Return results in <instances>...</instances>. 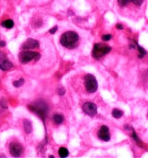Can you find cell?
<instances>
[{"mask_svg": "<svg viewBox=\"0 0 148 158\" xmlns=\"http://www.w3.org/2000/svg\"><path fill=\"white\" fill-rule=\"evenodd\" d=\"M79 41L78 34L75 31H69L64 33L61 36L60 43L63 47L72 49L78 46Z\"/></svg>", "mask_w": 148, "mask_h": 158, "instance_id": "cell-1", "label": "cell"}, {"mask_svg": "<svg viewBox=\"0 0 148 158\" xmlns=\"http://www.w3.org/2000/svg\"><path fill=\"white\" fill-rule=\"evenodd\" d=\"M29 109L31 111L38 114L43 120L46 116L48 110L47 105L44 101H38L33 105H29Z\"/></svg>", "mask_w": 148, "mask_h": 158, "instance_id": "cell-2", "label": "cell"}, {"mask_svg": "<svg viewBox=\"0 0 148 158\" xmlns=\"http://www.w3.org/2000/svg\"><path fill=\"white\" fill-rule=\"evenodd\" d=\"M111 47L103 43L95 44L93 50V56L96 59H99L111 51Z\"/></svg>", "mask_w": 148, "mask_h": 158, "instance_id": "cell-3", "label": "cell"}, {"mask_svg": "<svg viewBox=\"0 0 148 158\" xmlns=\"http://www.w3.org/2000/svg\"><path fill=\"white\" fill-rule=\"evenodd\" d=\"M117 5L120 8L139 9L143 5V0H117Z\"/></svg>", "mask_w": 148, "mask_h": 158, "instance_id": "cell-4", "label": "cell"}, {"mask_svg": "<svg viewBox=\"0 0 148 158\" xmlns=\"http://www.w3.org/2000/svg\"><path fill=\"white\" fill-rule=\"evenodd\" d=\"M20 62L23 64H26L31 60L38 61L40 58V54L36 52L26 51L20 53L18 56Z\"/></svg>", "mask_w": 148, "mask_h": 158, "instance_id": "cell-5", "label": "cell"}, {"mask_svg": "<svg viewBox=\"0 0 148 158\" xmlns=\"http://www.w3.org/2000/svg\"><path fill=\"white\" fill-rule=\"evenodd\" d=\"M86 90L89 93H94L97 90L98 83L94 76L87 74L84 78Z\"/></svg>", "mask_w": 148, "mask_h": 158, "instance_id": "cell-6", "label": "cell"}, {"mask_svg": "<svg viewBox=\"0 0 148 158\" xmlns=\"http://www.w3.org/2000/svg\"><path fill=\"white\" fill-rule=\"evenodd\" d=\"M13 67V63L9 60L4 53L0 52V69L2 71H8Z\"/></svg>", "mask_w": 148, "mask_h": 158, "instance_id": "cell-7", "label": "cell"}, {"mask_svg": "<svg viewBox=\"0 0 148 158\" xmlns=\"http://www.w3.org/2000/svg\"><path fill=\"white\" fill-rule=\"evenodd\" d=\"M82 110L86 114L93 117L97 113V106L91 102H87L84 104L82 106Z\"/></svg>", "mask_w": 148, "mask_h": 158, "instance_id": "cell-8", "label": "cell"}, {"mask_svg": "<svg viewBox=\"0 0 148 158\" xmlns=\"http://www.w3.org/2000/svg\"><path fill=\"white\" fill-rule=\"evenodd\" d=\"M22 146L18 143H11L10 145V153L14 157H19L23 153Z\"/></svg>", "mask_w": 148, "mask_h": 158, "instance_id": "cell-9", "label": "cell"}, {"mask_svg": "<svg viewBox=\"0 0 148 158\" xmlns=\"http://www.w3.org/2000/svg\"><path fill=\"white\" fill-rule=\"evenodd\" d=\"M98 136L100 139L104 142H109L110 140L109 128L106 126H102L98 132Z\"/></svg>", "mask_w": 148, "mask_h": 158, "instance_id": "cell-10", "label": "cell"}, {"mask_svg": "<svg viewBox=\"0 0 148 158\" xmlns=\"http://www.w3.org/2000/svg\"><path fill=\"white\" fill-rule=\"evenodd\" d=\"M39 47V43L36 40L33 38H28L22 45V49L24 50H29L38 48Z\"/></svg>", "mask_w": 148, "mask_h": 158, "instance_id": "cell-11", "label": "cell"}, {"mask_svg": "<svg viewBox=\"0 0 148 158\" xmlns=\"http://www.w3.org/2000/svg\"><path fill=\"white\" fill-rule=\"evenodd\" d=\"M14 22L11 20V19H8V20H6L4 21H3L2 23H1V26L6 28V29H12L14 26Z\"/></svg>", "mask_w": 148, "mask_h": 158, "instance_id": "cell-12", "label": "cell"}, {"mask_svg": "<svg viewBox=\"0 0 148 158\" xmlns=\"http://www.w3.org/2000/svg\"><path fill=\"white\" fill-rule=\"evenodd\" d=\"M24 128V130L27 133H31L32 130V125L30 121L28 120H24L23 121Z\"/></svg>", "mask_w": 148, "mask_h": 158, "instance_id": "cell-13", "label": "cell"}, {"mask_svg": "<svg viewBox=\"0 0 148 158\" xmlns=\"http://www.w3.org/2000/svg\"><path fill=\"white\" fill-rule=\"evenodd\" d=\"M59 155L60 157L62 158H66L69 155V151L65 148L62 147L59 150Z\"/></svg>", "mask_w": 148, "mask_h": 158, "instance_id": "cell-14", "label": "cell"}, {"mask_svg": "<svg viewBox=\"0 0 148 158\" xmlns=\"http://www.w3.org/2000/svg\"><path fill=\"white\" fill-rule=\"evenodd\" d=\"M54 121L56 124H60L63 121V117L61 114H55L53 117Z\"/></svg>", "mask_w": 148, "mask_h": 158, "instance_id": "cell-15", "label": "cell"}, {"mask_svg": "<svg viewBox=\"0 0 148 158\" xmlns=\"http://www.w3.org/2000/svg\"><path fill=\"white\" fill-rule=\"evenodd\" d=\"M123 115V112L117 108H114L112 111V115L116 119H119L122 117Z\"/></svg>", "mask_w": 148, "mask_h": 158, "instance_id": "cell-16", "label": "cell"}, {"mask_svg": "<svg viewBox=\"0 0 148 158\" xmlns=\"http://www.w3.org/2000/svg\"><path fill=\"white\" fill-rule=\"evenodd\" d=\"M24 83V81L23 79L21 78L19 80H18V81H14L13 83V85L16 88H19V87H20L21 86H22L23 85Z\"/></svg>", "mask_w": 148, "mask_h": 158, "instance_id": "cell-17", "label": "cell"}, {"mask_svg": "<svg viewBox=\"0 0 148 158\" xmlns=\"http://www.w3.org/2000/svg\"><path fill=\"white\" fill-rule=\"evenodd\" d=\"M138 50H139V51L140 52V54H139V58H142V57H143V56L145 55L146 52H145V51L142 47H141L139 45H138Z\"/></svg>", "mask_w": 148, "mask_h": 158, "instance_id": "cell-18", "label": "cell"}, {"mask_svg": "<svg viewBox=\"0 0 148 158\" xmlns=\"http://www.w3.org/2000/svg\"><path fill=\"white\" fill-rule=\"evenodd\" d=\"M111 38V34H104L102 36V39L104 41H109Z\"/></svg>", "mask_w": 148, "mask_h": 158, "instance_id": "cell-19", "label": "cell"}, {"mask_svg": "<svg viewBox=\"0 0 148 158\" xmlns=\"http://www.w3.org/2000/svg\"><path fill=\"white\" fill-rule=\"evenodd\" d=\"M58 30V26H55V27H52V29H50V30H49V32L51 33V34H55V33H56V31H57Z\"/></svg>", "mask_w": 148, "mask_h": 158, "instance_id": "cell-20", "label": "cell"}, {"mask_svg": "<svg viewBox=\"0 0 148 158\" xmlns=\"http://www.w3.org/2000/svg\"><path fill=\"white\" fill-rule=\"evenodd\" d=\"M116 27H117V28L118 29H120V30L123 29V26H122V25L120 24H117Z\"/></svg>", "mask_w": 148, "mask_h": 158, "instance_id": "cell-21", "label": "cell"}, {"mask_svg": "<svg viewBox=\"0 0 148 158\" xmlns=\"http://www.w3.org/2000/svg\"><path fill=\"white\" fill-rule=\"evenodd\" d=\"M5 45H6V43L4 41H1V43H0V46L3 47V46H4Z\"/></svg>", "mask_w": 148, "mask_h": 158, "instance_id": "cell-22", "label": "cell"}, {"mask_svg": "<svg viewBox=\"0 0 148 158\" xmlns=\"http://www.w3.org/2000/svg\"><path fill=\"white\" fill-rule=\"evenodd\" d=\"M0 43H1V41H0Z\"/></svg>", "mask_w": 148, "mask_h": 158, "instance_id": "cell-23", "label": "cell"}]
</instances>
